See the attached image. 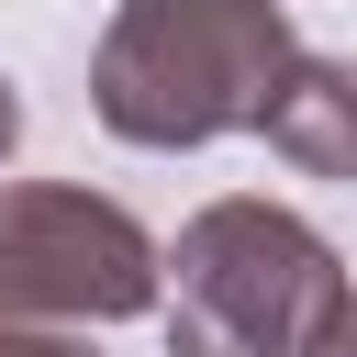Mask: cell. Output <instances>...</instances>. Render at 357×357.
I'll return each mask as SVG.
<instances>
[{"mask_svg": "<svg viewBox=\"0 0 357 357\" xmlns=\"http://www.w3.org/2000/svg\"><path fill=\"white\" fill-rule=\"evenodd\" d=\"M0 357H89L78 324H33V312H0Z\"/></svg>", "mask_w": 357, "mask_h": 357, "instance_id": "cell-5", "label": "cell"}, {"mask_svg": "<svg viewBox=\"0 0 357 357\" xmlns=\"http://www.w3.org/2000/svg\"><path fill=\"white\" fill-rule=\"evenodd\" d=\"M11 145H22V89L0 78V156H11Z\"/></svg>", "mask_w": 357, "mask_h": 357, "instance_id": "cell-6", "label": "cell"}, {"mask_svg": "<svg viewBox=\"0 0 357 357\" xmlns=\"http://www.w3.org/2000/svg\"><path fill=\"white\" fill-rule=\"evenodd\" d=\"M245 134H268V156L279 167H301V178H357V56H279V78L257 89V123Z\"/></svg>", "mask_w": 357, "mask_h": 357, "instance_id": "cell-4", "label": "cell"}, {"mask_svg": "<svg viewBox=\"0 0 357 357\" xmlns=\"http://www.w3.org/2000/svg\"><path fill=\"white\" fill-rule=\"evenodd\" d=\"M279 56H290V0H112L89 56V112L145 156H190L257 123Z\"/></svg>", "mask_w": 357, "mask_h": 357, "instance_id": "cell-2", "label": "cell"}, {"mask_svg": "<svg viewBox=\"0 0 357 357\" xmlns=\"http://www.w3.org/2000/svg\"><path fill=\"white\" fill-rule=\"evenodd\" d=\"M156 290H167V357H301L357 312L346 257L257 190L201 201L178 245H156Z\"/></svg>", "mask_w": 357, "mask_h": 357, "instance_id": "cell-1", "label": "cell"}, {"mask_svg": "<svg viewBox=\"0 0 357 357\" xmlns=\"http://www.w3.org/2000/svg\"><path fill=\"white\" fill-rule=\"evenodd\" d=\"M301 357H357V312H346V324H335L324 346H301Z\"/></svg>", "mask_w": 357, "mask_h": 357, "instance_id": "cell-7", "label": "cell"}, {"mask_svg": "<svg viewBox=\"0 0 357 357\" xmlns=\"http://www.w3.org/2000/svg\"><path fill=\"white\" fill-rule=\"evenodd\" d=\"M0 312L33 324H123L156 312V234L78 178H11L0 190Z\"/></svg>", "mask_w": 357, "mask_h": 357, "instance_id": "cell-3", "label": "cell"}]
</instances>
